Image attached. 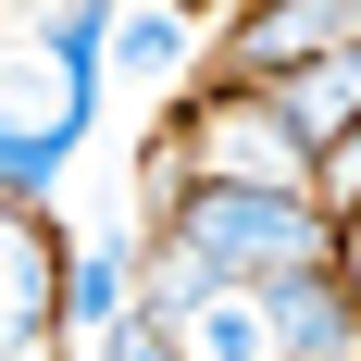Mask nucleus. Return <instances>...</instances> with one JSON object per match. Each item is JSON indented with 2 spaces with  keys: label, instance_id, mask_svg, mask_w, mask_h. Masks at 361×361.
<instances>
[{
  "label": "nucleus",
  "instance_id": "1",
  "mask_svg": "<svg viewBox=\"0 0 361 361\" xmlns=\"http://www.w3.org/2000/svg\"><path fill=\"white\" fill-rule=\"evenodd\" d=\"M336 250H349V224H324L312 187H187L162 224L149 312L175 324L200 287H299V274H336Z\"/></svg>",
  "mask_w": 361,
  "mask_h": 361
},
{
  "label": "nucleus",
  "instance_id": "2",
  "mask_svg": "<svg viewBox=\"0 0 361 361\" xmlns=\"http://www.w3.org/2000/svg\"><path fill=\"white\" fill-rule=\"evenodd\" d=\"M187 187H324V149L287 125L274 87H224L187 125Z\"/></svg>",
  "mask_w": 361,
  "mask_h": 361
},
{
  "label": "nucleus",
  "instance_id": "3",
  "mask_svg": "<svg viewBox=\"0 0 361 361\" xmlns=\"http://www.w3.org/2000/svg\"><path fill=\"white\" fill-rule=\"evenodd\" d=\"M175 349H187V361H299L274 287H200V299L175 312Z\"/></svg>",
  "mask_w": 361,
  "mask_h": 361
},
{
  "label": "nucleus",
  "instance_id": "4",
  "mask_svg": "<svg viewBox=\"0 0 361 361\" xmlns=\"http://www.w3.org/2000/svg\"><path fill=\"white\" fill-rule=\"evenodd\" d=\"M50 312H75V250L37 212H13V237H0V324H13V349H37Z\"/></svg>",
  "mask_w": 361,
  "mask_h": 361
},
{
  "label": "nucleus",
  "instance_id": "5",
  "mask_svg": "<svg viewBox=\"0 0 361 361\" xmlns=\"http://www.w3.org/2000/svg\"><path fill=\"white\" fill-rule=\"evenodd\" d=\"M274 100H287V125L312 149H336L361 125V50H336V63H312V75H274Z\"/></svg>",
  "mask_w": 361,
  "mask_h": 361
},
{
  "label": "nucleus",
  "instance_id": "6",
  "mask_svg": "<svg viewBox=\"0 0 361 361\" xmlns=\"http://www.w3.org/2000/svg\"><path fill=\"white\" fill-rule=\"evenodd\" d=\"M175 63H187V13H175V0H137V13L112 25V75H137V87H162Z\"/></svg>",
  "mask_w": 361,
  "mask_h": 361
},
{
  "label": "nucleus",
  "instance_id": "7",
  "mask_svg": "<svg viewBox=\"0 0 361 361\" xmlns=\"http://www.w3.org/2000/svg\"><path fill=\"white\" fill-rule=\"evenodd\" d=\"M125 274H137V262H125V237H87V250H75V324H137V299H125Z\"/></svg>",
  "mask_w": 361,
  "mask_h": 361
},
{
  "label": "nucleus",
  "instance_id": "8",
  "mask_svg": "<svg viewBox=\"0 0 361 361\" xmlns=\"http://www.w3.org/2000/svg\"><path fill=\"white\" fill-rule=\"evenodd\" d=\"M112 361H187V349H175L162 312H137V324H112Z\"/></svg>",
  "mask_w": 361,
  "mask_h": 361
},
{
  "label": "nucleus",
  "instance_id": "9",
  "mask_svg": "<svg viewBox=\"0 0 361 361\" xmlns=\"http://www.w3.org/2000/svg\"><path fill=\"white\" fill-rule=\"evenodd\" d=\"M324 187H336V212H361V125L324 149Z\"/></svg>",
  "mask_w": 361,
  "mask_h": 361
},
{
  "label": "nucleus",
  "instance_id": "10",
  "mask_svg": "<svg viewBox=\"0 0 361 361\" xmlns=\"http://www.w3.org/2000/svg\"><path fill=\"white\" fill-rule=\"evenodd\" d=\"M336 274H349V299H361V212H349V250H336Z\"/></svg>",
  "mask_w": 361,
  "mask_h": 361
},
{
  "label": "nucleus",
  "instance_id": "11",
  "mask_svg": "<svg viewBox=\"0 0 361 361\" xmlns=\"http://www.w3.org/2000/svg\"><path fill=\"white\" fill-rule=\"evenodd\" d=\"M13 361H37V349H13Z\"/></svg>",
  "mask_w": 361,
  "mask_h": 361
}]
</instances>
